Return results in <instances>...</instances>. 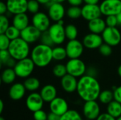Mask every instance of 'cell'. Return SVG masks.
Here are the masks:
<instances>
[{"instance_id": "cell-33", "label": "cell", "mask_w": 121, "mask_h": 120, "mask_svg": "<svg viewBox=\"0 0 121 120\" xmlns=\"http://www.w3.org/2000/svg\"><path fill=\"white\" fill-rule=\"evenodd\" d=\"M66 14L71 19H77L82 17V8L79 6H70L67 10Z\"/></svg>"}, {"instance_id": "cell-9", "label": "cell", "mask_w": 121, "mask_h": 120, "mask_svg": "<svg viewBox=\"0 0 121 120\" xmlns=\"http://www.w3.org/2000/svg\"><path fill=\"white\" fill-rule=\"evenodd\" d=\"M82 112L84 117L88 120H96L101 114L97 100L85 102L82 108Z\"/></svg>"}, {"instance_id": "cell-55", "label": "cell", "mask_w": 121, "mask_h": 120, "mask_svg": "<svg viewBox=\"0 0 121 120\" xmlns=\"http://www.w3.org/2000/svg\"><path fill=\"white\" fill-rule=\"evenodd\" d=\"M4 1H7V0H4Z\"/></svg>"}, {"instance_id": "cell-51", "label": "cell", "mask_w": 121, "mask_h": 120, "mask_svg": "<svg viewBox=\"0 0 121 120\" xmlns=\"http://www.w3.org/2000/svg\"><path fill=\"white\" fill-rule=\"evenodd\" d=\"M52 3H58V4H62L66 0H51Z\"/></svg>"}, {"instance_id": "cell-35", "label": "cell", "mask_w": 121, "mask_h": 120, "mask_svg": "<svg viewBox=\"0 0 121 120\" xmlns=\"http://www.w3.org/2000/svg\"><path fill=\"white\" fill-rule=\"evenodd\" d=\"M10 26L9 20L6 15L0 16V34H4Z\"/></svg>"}, {"instance_id": "cell-22", "label": "cell", "mask_w": 121, "mask_h": 120, "mask_svg": "<svg viewBox=\"0 0 121 120\" xmlns=\"http://www.w3.org/2000/svg\"><path fill=\"white\" fill-rule=\"evenodd\" d=\"M107 28L105 20L101 18H98L88 23V28L92 33L101 35Z\"/></svg>"}, {"instance_id": "cell-41", "label": "cell", "mask_w": 121, "mask_h": 120, "mask_svg": "<svg viewBox=\"0 0 121 120\" xmlns=\"http://www.w3.org/2000/svg\"><path fill=\"white\" fill-rule=\"evenodd\" d=\"M33 119L35 120H48V113L43 110L33 112Z\"/></svg>"}, {"instance_id": "cell-19", "label": "cell", "mask_w": 121, "mask_h": 120, "mask_svg": "<svg viewBox=\"0 0 121 120\" xmlns=\"http://www.w3.org/2000/svg\"><path fill=\"white\" fill-rule=\"evenodd\" d=\"M60 85L65 92L67 93H73L77 92L78 80L77 78L67 74L60 79Z\"/></svg>"}, {"instance_id": "cell-38", "label": "cell", "mask_w": 121, "mask_h": 120, "mask_svg": "<svg viewBox=\"0 0 121 120\" xmlns=\"http://www.w3.org/2000/svg\"><path fill=\"white\" fill-rule=\"evenodd\" d=\"M11 40L5 35L0 34V50H7Z\"/></svg>"}, {"instance_id": "cell-50", "label": "cell", "mask_w": 121, "mask_h": 120, "mask_svg": "<svg viewBox=\"0 0 121 120\" xmlns=\"http://www.w3.org/2000/svg\"><path fill=\"white\" fill-rule=\"evenodd\" d=\"M116 17H117V20H118V24L119 25H121V12L116 16Z\"/></svg>"}, {"instance_id": "cell-14", "label": "cell", "mask_w": 121, "mask_h": 120, "mask_svg": "<svg viewBox=\"0 0 121 120\" xmlns=\"http://www.w3.org/2000/svg\"><path fill=\"white\" fill-rule=\"evenodd\" d=\"M28 0H7L8 12L13 15L25 13L28 11Z\"/></svg>"}, {"instance_id": "cell-53", "label": "cell", "mask_w": 121, "mask_h": 120, "mask_svg": "<svg viewBox=\"0 0 121 120\" xmlns=\"http://www.w3.org/2000/svg\"><path fill=\"white\" fill-rule=\"evenodd\" d=\"M0 120H5L3 117H1H1H0Z\"/></svg>"}, {"instance_id": "cell-36", "label": "cell", "mask_w": 121, "mask_h": 120, "mask_svg": "<svg viewBox=\"0 0 121 120\" xmlns=\"http://www.w3.org/2000/svg\"><path fill=\"white\" fill-rule=\"evenodd\" d=\"M40 43L41 44H43V45H48L49 47H52L55 45L48 31H45V32H43L42 33V35H41V37H40Z\"/></svg>"}, {"instance_id": "cell-1", "label": "cell", "mask_w": 121, "mask_h": 120, "mask_svg": "<svg viewBox=\"0 0 121 120\" xmlns=\"http://www.w3.org/2000/svg\"><path fill=\"white\" fill-rule=\"evenodd\" d=\"M101 92V85L95 76L85 74L78 80L77 93L84 102L97 100Z\"/></svg>"}, {"instance_id": "cell-11", "label": "cell", "mask_w": 121, "mask_h": 120, "mask_svg": "<svg viewBox=\"0 0 121 120\" xmlns=\"http://www.w3.org/2000/svg\"><path fill=\"white\" fill-rule=\"evenodd\" d=\"M65 49L69 59H79L84 52V46L82 42L76 39L69 40L65 46Z\"/></svg>"}, {"instance_id": "cell-42", "label": "cell", "mask_w": 121, "mask_h": 120, "mask_svg": "<svg viewBox=\"0 0 121 120\" xmlns=\"http://www.w3.org/2000/svg\"><path fill=\"white\" fill-rule=\"evenodd\" d=\"M113 91L114 95V100L120 103L121 104V86L115 88Z\"/></svg>"}, {"instance_id": "cell-46", "label": "cell", "mask_w": 121, "mask_h": 120, "mask_svg": "<svg viewBox=\"0 0 121 120\" xmlns=\"http://www.w3.org/2000/svg\"><path fill=\"white\" fill-rule=\"evenodd\" d=\"M61 117L50 112L48 113V120H60Z\"/></svg>"}, {"instance_id": "cell-17", "label": "cell", "mask_w": 121, "mask_h": 120, "mask_svg": "<svg viewBox=\"0 0 121 120\" xmlns=\"http://www.w3.org/2000/svg\"><path fill=\"white\" fill-rule=\"evenodd\" d=\"M42 32L33 25H28L21 31V37L28 44L35 43L40 39Z\"/></svg>"}, {"instance_id": "cell-32", "label": "cell", "mask_w": 121, "mask_h": 120, "mask_svg": "<svg viewBox=\"0 0 121 120\" xmlns=\"http://www.w3.org/2000/svg\"><path fill=\"white\" fill-rule=\"evenodd\" d=\"M60 120H84L80 113L75 110H69L63 115Z\"/></svg>"}, {"instance_id": "cell-52", "label": "cell", "mask_w": 121, "mask_h": 120, "mask_svg": "<svg viewBox=\"0 0 121 120\" xmlns=\"http://www.w3.org/2000/svg\"><path fill=\"white\" fill-rule=\"evenodd\" d=\"M117 72H118V76L121 78V64L118 67V69H117Z\"/></svg>"}, {"instance_id": "cell-28", "label": "cell", "mask_w": 121, "mask_h": 120, "mask_svg": "<svg viewBox=\"0 0 121 120\" xmlns=\"http://www.w3.org/2000/svg\"><path fill=\"white\" fill-rule=\"evenodd\" d=\"M67 57V54L65 47L62 46H57L52 48V58L53 60L61 62Z\"/></svg>"}, {"instance_id": "cell-16", "label": "cell", "mask_w": 121, "mask_h": 120, "mask_svg": "<svg viewBox=\"0 0 121 120\" xmlns=\"http://www.w3.org/2000/svg\"><path fill=\"white\" fill-rule=\"evenodd\" d=\"M66 12L67 11H65V8L62 4L52 2L48 6V15L49 16L50 20L55 23L63 20Z\"/></svg>"}, {"instance_id": "cell-27", "label": "cell", "mask_w": 121, "mask_h": 120, "mask_svg": "<svg viewBox=\"0 0 121 120\" xmlns=\"http://www.w3.org/2000/svg\"><path fill=\"white\" fill-rule=\"evenodd\" d=\"M106 111L110 115L117 119L121 116V104L116 100H113L107 105Z\"/></svg>"}, {"instance_id": "cell-31", "label": "cell", "mask_w": 121, "mask_h": 120, "mask_svg": "<svg viewBox=\"0 0 121 120\" xmlns=\"http://www.w3.org/2000/svg\"><path fill=\"white\" fill-rule=\"evenodd\" d=\"M52 74L60 79L67 74V67L65 64H57L52 68Z\"/></svg>"}, {"instance_id": "cell-15", "label": "cell", "mask_w": 121, "mask_h": 120, "mask_svg": "<svg viewBox=\"0 0 121 120\" xmlns=\"http://www.w3.org/2000/svg\"><path fill=\"white\" fill-rule=\"evenodd\" d=\"M102 15L100 6L98 4H85L82 7V17L86 21H91Z\"/></svg>"}, {"instance_id": "cell-6", "label": "cell", "mask_w": 121, "mask_h": 120, "mask_svg": "<svg viewBox=\"0 0 121 120\" xmlns=\"http://www.w3.org/2000/svg\"><path fill=\"white\" fill-rule=\"evenodd\" d=\"M102 15L117 16L121 12V1L120 0H104L99 5Z\"/></svg>"}, {"instance_id": "cell-23", "label": "cell", "mask_w": 121, "mask_h": 120, "mask_svg": "<svg viewBox=\"0 0 121 120\" xmlns=\"http://www.w3.org/2000/svg\"><path fill=\"white\" fill-rule=\"evenodd\" d=\"M29 17L25 13H21L13 16L12 19V25L18 28L19 30H23L27 28L29 25Z\"/></svg>"}, {"instance_id": "cell-4", "label": "cell", "mask_w": 121, "mask_h": 120, "mask_svg": "<svg viewBox=\"0 0 121 120\" xmlns=\"http://www.w3.org/2000/svg\"><path fill=\"white\" fill-rule=\"evenodd\" d=\"M35 65L30 57L23 59L16 62L13 69L16 72L17 77L25 79L30 77L34 71Z\"/></svg>"}, {"instance_id": "cell-39", "label": "cell", "mask_w": 121, "mask_h": 120, "mask_svg": "<svg viewBox=\"0 0 121 120\" xmlns=\"http://www.w3.org/2000/svg\"><path fill=\"white\" fill-rule=\"evenodd\" d=\"M99 52L101 54H102L103 56L104 57H108L110 56L112 52H113V49H112V47L106 44V43H104L99 48Z\"/></svg>"}, {"instance_id": "cell-5", "label": "cell", "mask_w": 121, "mask_h": 120, "mask_svg": "<svg viewBox=\"0 0 121 120\" xmlns=\"http://www.w3.org/2000/svg\"><path fill=\"white\" fill-rule=\"evenodd\" d=\"M67 74L75 77L81 78L86 74V66L83 60L79 59H69L66 63Z\"/></svg>"}, {"instance_id": "cell-37", "label": "cell", "mask_w": 121, "mask_h": 120, "mask_svg": "<svg viewBox=\"0 0 121 120\" xmlns=\"http://www.w3.org/2000/svg\"><path fill=\"white\" fill-rule=\"evenodd\" d=\"M40 4L37 0H28V11L33 15L39 12Z\"/></svg>"}, {"instance_id": "cell-25", "label": "cell", "mask_w": 121, "mask_h": 120, "mask_svg": "<svg viewBox=\"0 0 121 120\" xmlns=\"http://www.w3.org/2000/svg\"><path fill=\"white\" fill-rule=\"evenodd\" d=\"M16 62L13 59L7 50H0V62L1 65L6 66V68H13Z\"/></svg>"}, {"instance_id": "cell-8", "label": "cell", "mask_w": 121, "mask_h": 120, "mask_svg": "<svg viewBox=\"0 0 121 120\" xmlns=\"http://www.w3.org/2000/svg\"><path fill=\"white\" fill-rule=\"evenodd\" d=\"M48 31L55 45H62L67 38L65 35V28L64 27V25H61L58 23L52 24Z\"/></svg>"}, {"instance_id": "cell-2", "label": "cell", "mask_w": 121, "mask_h": 120, "mask_svg": "<svg viewBox=\"0 0 121 120\" xmlns=\"http://www.w3.org/2000/svg\"><path fill=\"white\" fill-rule=\"evenodd\" d=\"M30 58L35 66L39 68L46 67L53 60L52 47L41 43L36 45L31 50Z\"/></svg>"}, {"instance_id": "cell-26", "label": "cell", "mask_w": 121, "mask_h": 120, "mask_svg": "<svg viewBox=\"0 0 121 120\" xmlns=\"http://www.w3.org/2000/svg\"><path fill=\"white\" fill-rule=\"evenodd\" d=\"M23 85H24L26 91L33 93L39 89V88L40 86V82L38 78L30 76V77L27 78L26 79H25V81L23 82Z\"/></svg>"}, {"instance_id": "cell-13", "label": "cell", "mask_w": 121, "mask_h": 120, "mask_svg": "<svg viewBox=\"0 0 121 120\" xmlns=\"http://www.w3.org/2000/svg\"><path fill=\"white\" fill-rule=\"evenodd\" d=\"M49 108L51 112L60 117H62L69 110L67 101L65 98L58 96L50 103Z\"/></svg>"}, {"instance_id": "cell-40", "label": "cell", "mask_w": 121, "mask_h": 120, "mask_svg": "<svg viewBox=\"0 0 121 120\" xmlns=\"http://www.w3.org/2000/svg\"><path fill=\"white\" fill-rule=\"evenodd\" d=\"M105 21H106L107 27L115 28V27H116L118 25L116 16H106Z\"/></svg>"}, {"instance_id": "cell-20", "label": "cell", "mask_w": 121, "mask_h": 120, "mask_svg": "<svg viewBox=\"0 0 121 120\" xmlns=\"http://www.w3.org/2000/svg\"><path fill=\"white\" fill-rule=\"evenodd\" d=\"M26 92V89L22 83H13L9 90V96L13 100H19L22 99Z\"/></svg>"}, {"instance_id": "cell-43", "label": "cell", "mask_w": 121, "mask_h": 120, "mask_svg": "<svg viewBox=\"0 0 121 120\" xmlns=\"http://www.w3.org/2000/svg\"><path fill=\"white\" fill-rule=\"evenodd\" d=\"M96 120H116V119L112 117L111 115H110L108 113L104 112V113H101Z\"/></svg>"}, {"instance_id": "cell-34", "label": "cell", "mask_w": 121, "mask_h": 120, "mask_svg": "<svg viewBox=\"0 0 121 120\" xmlns=\"http://www.w3.org/2000/svg\"><path fill=\"white\" fill-rule=\"evenodd\" d=\"M11 40H16L17 38L21 37V30H19L18 28H16L15 26L10 25L9 28L6 30V31L4 33Z\"/></svg>"}, {"instance_id": "cell-30", "label": "cell", "mask_w": 121, "mask_h": 120, "mask_svg": "<svg viewBox=\"0 0 121 120\" xmlns=\"http://www.w3.org/2000/svg\"><path fill=\"white\" fill-rule=\"evenodd\" d=\"M65 35L69 40H76L78 36V29L74 24H68L65 27Z\"/></svg>"}, {"instance_id": "cell-12", "label": "cell", "mask_w": 121, "mask_h": 120, "mask_svg": "<svg viewBox=\"0 0 121 120\" xmlns=\"http://www.w3.org/2000/svg\"><path fill=\"white\" fill-rule=\"evenodd\" d=\"M44 103L45 102L40 93L37 92L30 93L26 99V105L32 112L43 110Z\"/></svg>"}, {"instance_id": "cell-47", "label": "cell", "mask_w": 121, "mask_h": 120, "mask_svg": "<svg viewBox=\"0 0 121 120\" xmlns=\"http://www.w3.org/2000/svg\"><path fill=\"white\" fill-rule=\"evenodd\" d=\"M85 4H97L99 0H83Z\"/></svg>"}, {"instance_id": "cell-56", "label": "cell", "mask_w": 121, "mask_h": 120, "mask_svg": "<svg viewBox=\"0 0 121 120\" xmlns=\"http://www.w3.org/2000/svg\"><path fill=\"white\" fill-rule=\"evenodd\" d=\"M120 1H121V0H120Z\"/></svg>"}, {"instance_id": "cell-45", "label": "cell", "mask_w": 121, "mask_h": 120, "mask_svg": "<svg viewBox=\"0 0 121 120\" xmlns=\"http://www.w3.org/2000/svg\"><path fill=\"white\" fill-rule=\"evenodd\" d=\"M71 6H80L84 2L83 0H67Z\"/></svg>"}, {"instance_id": "cell-48", "label": "cell", "mask_w": 121, "mask_h": 120, "mask_svg": "<svg viewBox=\"0 0 121 120\" xmlns=\"http://www.w3.org/2000/svg\"><path fill=\"white\" fill-rule=\"evenodd\" d=\"M38 1V3L40 4H43V5H50L52 3L51 0H37Z\"/></svg>"}, {"instance_id": "cell-24", "label": "cell", "mask_w": 121, "mask_h": 120, "mask_svg": "<svg viewBox=\"0 0 121 120\" xmlns=\"http://www.w3.org/2000/svg\"><path fill=\"white\" fill-rule=\"evenodd\" d=\"M17 76L13 68H6L4 69L1 74V81L4 84H12Z\"/></svg>"}, {"instance_id": "cell-18", "label": "cell", "mask_w": 121, "mask_h": 120, "mask_svg": "<svg viewBox=\"0 0 121 120\" xmlns=\"http://www.w3.org/2000/svg\"><path fill=\"white\" fill-rule=\"evenodd\" d=\"M82 43L85 48L89 50H95L99 49L104 42L101 35L90 33L84 37Z\"/></svg>"}, {"instance_id": "cell-10", "label": "cell", "mask_w": 121, "mask_h": 120, "mask_svg": "<svg viewBox=\"0 0 121 120\" xmlns=\"http://www.w3.org/2000/svg\"><path fill=\"white\" fill-rule=\"evenodd\" d=\"M50 21L51 20L49 16L45 13L41 11H39L38 13L34 14L31 19L32 25L42 33L48 30V29L51 26Z\"/></svg>"}, {"instance_id": "cell-3", "label": "cell", "mask_w": 121, "mask_h": 120, "mask_svg": "<svg viewBox=\"0 0 121 120\" xmlns=\"http://www.w3.org/2000/svg\"><path fill=\"white\" fill-rule=\"evenodd\" d=\"M30 44L23 40L21 37L11 40L8 51L11 57L16 61L22 60L28 58L30 54Z\"/></svg>"}, {"instance_id": "cell-21", "label": "cell", "mask_w": 121, "mask_h": 120, "mask_svg": "<svg viewBox=\"0 0 121 120\" xmlns=\"http://www.w3.org/2000/svg\"><path fill=\"white\" fill-rule=\"evenodd\" d=\"M40 94L45 103H51L57 97V90L52 84L45 85L40 91Z\"/></svg>"}, {"instance_id": "cell-29", "label": "cell", "mask_w": 121, "mask_h": 120, "mask_svg": "<svg viewBox=\"0 0 121 120\" xmlns=\"http://www.w3.org/2000/svg\"><path fill=\"white\" fill-rule=\"evenodd\" d=\"M99 101L104 105H108L110 103L114 100V95L113 91L111 90H104L101 91L99 96Z\"/></svg>"}, {"instance_id": "cell-7", "label": "cell", "mask_w": 121, "mask_h": 120, "mask_svg": "<svg viewBox=\"0 0 121 120\" xmlns=\"http://www.w3.org/2000/svg\"><path fill=\"white\" fill-rule=\"evenodd\" d=\"M101 36L104 42L111 47L118 45L121 42V33L116 27H107L101 34Z\"/></svg>"}, {"instance_id": "cell-49", "label": "cell", "mask_w": 121, "mask_h": 120, "mask_svg": "<svg viewBox=\"0 0 121 120\" xmlns=\"http://www.w3.org/2000/svg\"><path fill=\"white\" fill-rule=\"evenodd\" d=\"M4 102L2 100H0V114H1L3 112V110H4Z\"/></svg>"}, {"instance_id": "cell-54", "label": "cell", "mask_w": 121, "mask_h": 120, "mask_svg": "<svg viewBox=\"0 0 121 120\" xmlns=\"http://www.w3.org/2000/svg\"><path fill=\"white\" fill-rule=\"evenodd\" d=\"M116 120H121V117H119L118 118H117V119H116Z\"/></svg>"}, {"instance_id": "cell-44", "label": "cell", "mask_w": 121, "mask_h": 120, "mask_svg": "<svg viewBox=\"0 0 121 120\" xmlns=\"http://www.w3.org/2000/svg\"><path fill=\"white\" fill-rule=\"evenodd\" d=\"M8 12V8L6 2L1 1H0V16L1 15H5Z\"/></svg>"}]
</instances>
